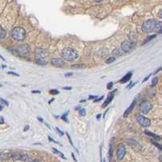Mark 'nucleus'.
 Returning <instances> with one entry per match:
<instances>
[{
	"mask_svg": "<svg viewBox=\"0 0 162 162\" xmlns=\"http://www.w3.org/2000/svg\"><path fill=\"white\" fill-rule=\"evenodd\" d=\"M47 53L45 50L37 48L35 50V58L37 63L42 66H45L47 64Z\"/></svg>",
	"mask_w": 162,
	"mask_h": 162,
	"instance_id": "nucleus-1",
	"label": "nucleus"
},
{
	"mask_svg": "<svg viewBox=\"0 0 162 162\" xmlns=\"http://www.w3.org/2000/svg\"><path fill=\"white\" fill-rule=\"evenodd\" d=\"M11 36L16 40H23L25 39L26 32L22 27H16L11 31Z\"/></svg>",
	"mask_w": 162,
	"mask_h": 162,
	"instance_id": "nucleus-2",
	"label": "nucleus"
},
{
	"mask_svg": "<svg viewBox=\"0 0 162 162\" xmlns=\"http://www.w3.org/2000/svg\"><path fill=\"white\" fill-rule=\"evenodd\" d=\"M63 56L67 61H74L78 58V53L72 48H65L63 50Z\"/></svg>",
	"mask_w": 162,
	"mask_h": 162,
	"instance_id": "nucleus-3",
	"label": "nucleus"
},
{
	"mask_svg": "<svg viewBox=\"0 0 162 162\" xmlns=\"http://www.w3.org/2000/svg\"><path fill=\"white\" fill-rule=\"evenodd\" d=\"M156 24H157V21L153 19L146 20V21L143 24V25H142V31H143L144 32H147V33L152 32L155 29Z\"/></svg>",
	"mask_w": 162,
	"mask_h": 162,
	"instance_id": "nucleus-4",
	"label": "nucleus"
},
{
	"mask_svg": "<svg viewBox=\"0 0 162 162\" xmlns=\"http://www.w3.org/2000/svg\"><path fill=\"white\" fill-rule=\"evenodd\" d=\"M152 103L150 102V101H148V100H144L143 101L140 105H139V110L142 113H144V114H147L149 113V111L152 110Z\"/></svg>",
	"mask_w": 162,
	"mask_h": 162,
	"instance_id": "nucleus-5",
	"label": "nucleus"
},
{
	"mask_svg": "<svg viewBox=\"0 0 162 162\" xmlns=\"http://www.w3.org/2000/svg\"><path fill=\"white\" fill-rule=\"evenodd\" d=\"M136 119L138 121V123L142 126L148 127V126H150V125H151V120L144 117V115H142V114H139V113L136 114Z\"/></svg>",
	"mask_w": 162,
	"mask_h": 162,
	"instance_id": "nucleus-6",
	"label": "nucleus"
},
{
	"mask_svg": "<svg viewBox=\"0 0 162 162\" xmlns=\"http://www.w3.org/2000/svg\"><path fill=\"white\" fill-rule=\"evenodd\" d=\"M16 52L20 56H26L30 52V48L29 45H21L16 49Z\"/></svg>",
	"mask_w": 162,
	"mask_h": 162,
	"instance_id": "nucleus-7",
	"label": "nucleus"
},
{
	"mask_svg": "<svg viewBox=\"0 0 162 162\" xmlns=\"http://www.w3.org/2000/svg\"><path fill=\"white\" fill-rule=\"evenodd\" d=\"M134 47V43H133L131 40H125L121 45V48L123 50V51L124 52H130L131 51Z\"/></svg>",
	"mask_w": 162,
	"mask_h": 162,
	"instance_id": "nucleus-8",
	"label": "nucleus"
},
{
	"mask_svg": "<svg viewBox=\"0 0 162 162\" xmlns=\"http://www.w3.org/2000/svg\"><path fill=\"white\" fill-rule=\"evenodd\" d=\"M126 155V147L123 144H119L117 147V159L122 160Z\"/></svg>",
	"mask_w": 162,
	"mask_h": 162,
	"instance_id": "nucleus-9",
	"label": "nucleus"
},
{
	"mask_svg": "<svg viewBox=\"0 0 162 162\" xmlns=\"http://www.w3.org/2000/svg\"><path fill=\"white\" fill-rule=\"evenodd\" d=\"M51 64L55 66H63L65 65V61L59 58H55L51 60Z\"/></svg>",
	"mask_w": 162,
	"mask_h": 162,
	"instance_id": "nucleus-10",
	"label": "nucleus"
},
{
	"mask_svg": "<svg viewBox=\"0 0 162 162\" xmlns=\"http://www.w3.org/2000/svg\"><path fill=\"white\" fill-rule=\"evenodd\" d=\"M136 99H134V100H133V102L131 104V105H130L129 107H128L127 109H126V110L124 112V113H123V117H124V118L128 117V115H129V114L131 113V112L133 110L134 105H136Z\"/></svg>",
	"mask_w": 162,
	"mask_h": 162,
	"instance_id": "nucleus-11",
	"label": "nucleus"
},
{
	"mask_svg": "<svg viewBox=\"0 0 162 162\" xmlns=\"http://www.w3.org/2000/svg\"><path fill=\"white\" fill-rule=\"evenodd\" d=\"M117 90H114L112 93L110 92L109 95H108V97H107V99L105 100V102H104V104H103V105H102V107H106L108 105H109L111 101H112V100L113 99V97H114V92H115Z\"/></svg>",
	"mask_w": 162,
	"mask_h": 162,
	"instance_id": "nucleus-12",
	"label": "nucleus"
},
{
	"mask_svg": "<svg viewBox=\"0 0 162 162\" xmlns=\"http://www.w3.org/2000/svg\"><path fill=\"white\" fill-rule=\"evenodd\" d=\"M11 157V153L9 152H0V160H8L10 157Z\"/></svg>",
	"mask_w": 162,
	"mask_h": 162,
	"instance_id": "nucleus-13",
	"label": "nucleus"
},
{
	"mask_svg": "<svg viewBox=\"0 0 162 162\" xmlns=\"http://www.w3.org/2000/svg\"><path fill=\"white\" fill-rule=\"evenodd\" d=\"M131 76H132V72H128L125 76H123V78H122V79L119 81V82L121 84H125V83L127 82V81H129L131 79Z\"/></svg>",
	"mask_w": 162,
	"mask_h": 162,
	"instance_id": "nucleus-14",
	"label": "nucleus"
},
{
	"mask_svg": "<svg viewBox=\"0 0 162 162\" xmlns=\"http://www.w3.org/2000/svg\"><path fill=\"white\" fill-rule=\"evenodd\" d=\"M144 133H145L146 134H147L148 136H151V137L152 138V139L156 140V141H159V140H160V139H161L160 136H157V134H153L152 132H150V131H144Z\"/></svg>",
	"mask_w": 162,
	"mask_h": 162,
	"instance_id": "nucleus-15",
	"label": "nucleus"
},
{
	"mask_svg": "<svg viewBox=\"0 0 162 162\" xmlns=\"http://www.w3.org/2000/svg\"><path fill=\"white\" fill-rule=\"evenodd\" d=\"M22 156H23V155H22L21 153H20V152H16L12 153L11 157L12 158V160H21Z\"/></svg>",
	"mask_w": 162,
	"mask_h": 162,
	"instance_id": "nucleus-16",
	"label": "nucleus"
},
{
	"mask_svg": "<svg viewBox=\"0 0 162 162\" xmlns=\"http://www.w3.org/2000/svg\"><path fill=\"white\" fill-rule=\"evenodd\" d=\"M113 139L110 140V150H109V159L110 161L111 160V158L113 157Z\"/></svg>",
	"mask_w": 162,
	"mask_h": 162,
	"instance_id": "nucleus-17",
	"label": "nucleus"
},
{
	"mask_svg": "<svg viewBox=\"0 0 162 162\" xmlns=\"http://www.w3.org/2000/svg\"><path fill=\"white\" fill-rule=\"evenodd\" d=\"M157 37V35L156 34H153V35H150V36H148V37H146V39H145V40L143 42V45H145L146 43H147L148 42H150V40H152V39H154L155 37Z\"/></svg>",
	"mask_w": 162,
	"mask_h": 162,
	"instance_id": "nucleus-18",
	"label": "nucleus"
},
{
	"mask_svg": "<svg viewBox=\"0 0 162 162\" xmlns=\"http://www.w3.org/2000/svg\"><path fill=\"white\" fill-rule=\"evenodd\" d=\"M161 28H162V24L160 21H157V24H156V27H155V29H157V31H158L159 33H161Z\"/></svg>",
	"mask_w": 162,
	"mask_h": 162,
	"instance_id": "nucleus-19",
	"label": "nucleus"
},
{
	"mask_svg": "<svg viewBox=\"0 0 162 162\" xmlns=\"http://www.w3.org/2000/svg\"><path fill=\"white\" fill-rule=\"evenodd\" d=\"M52 150H53V152H55V153H56V154H58L59 156L62 157L63 159H66V157H64V155H63V153H62L60 151H58V149H56V148H55V147H53L52 148Z\"/></svg>",
	"mask_w": 162,
	"mask_h": 162,
	"instance_id": "nucleus-20",
	"label": "nucleus"
},
{
	"mask_svg": "<svg viewBox=\"0 0 162 162\" xmlns=\"http://www.w3.org/2000/svg\"><path fill=\"white\" fill-rule=\"evenodd\" d=\"M84 67L85 66L83 64H75L71 66V68H74V69H83Z\"/></svg>",
	"mask_w": 162,
	"mask_h": 162,
	"instance_id": "nucleus-21",
	"label": "nucleus"
},
{
	"mask_svg": "<svg viewBox=\"0 0 162 162\" xmlns=\"http://www.w3.org/2000/svg\"><path fill=\"white\" fill-rule=\"evenodd\" d=\"M6 31L2 28L1 26H0V39H3L6 37Z\"/></svg>",
	"mask_w": 162,
	"mask_h": 162,
	"instance_id": "nucleus-22",
	"label": "nucleus"
},
{
	"mask_svg": "<svg viewBox=\"0 0 162 162\" xmlns=\"http://www.w3.org/2000/svg\"><path fill=\"white\" fill-rule=\"evenodd\" d=\"M21 160H24V161H25V162H26V161H27V162H29V161L31 160V158L28 156V155H23Z\"/></svg>",
	"mask_w": 162,
	"mask_h": 162,
	"instance_id": "nucleus-23",
	"label": "nucleus"
},
{
	"mask_svg": "<svg viewBox=\"0 0 162 162\" xmlns=\"http://www.w3.org/2000/svg\"><path fill=\"white\" fill-rule=\"evenodd\" d=\"M116 60V58H114V57H111V58H108L106 61H105V63H107V64H109V63H113L114 61Z\"/></svg>",
	"mask_w": 162,
	"mask_h": 162,
	"instance_id": "nucleus-24",
	"label": "nucleus"
},
{
	"mask_svg": "<svg viewBox=\"0 0 162 162\" xmlns=\"http://www.w3.org/2000/svg\"><path fill=\"white\" fill-rule=\"evenodd\" d=\"M158 82V77H154L152 81V87H155Z\"/></svg>",
	"mask_w": 162,
	"mask_h": 162,
	"instance_id": "nucleus-25",
	"label": "nucleus"
},
{
	"mask_svg": "<svg viewBox=\"0 0 162 162\" xmlns=\"http://www.w3.org/2000/svg\"><path fill=\"white\" fill-rule=\"evenodd\" d=\"M152 143L155 145V146H157L160 150H161L162 149V147H161V145L160 144H157V142L156 141V140H154V139H152Z\"/></svg>",
	"mask_w": 162,
	"mask_h": 162,
	"instance_id": "nucleus-26",
	"label": "nucleus"
},
{
	"mask_svg": "<svg viewBox=\"0 0 162 162\" xmlns=\"http://www.w3.org/2000/svg\"><path fill=\"white\" fill-rule=\"evenodd\" d=\"M50 94H52V95H58V94L59 93V91L56 90V89H52L50 90Z\"/></svg>",
	"mask_w": 162,
	"mask_h": 162,
	"instance_id": "nucleus-27",
	"label": "nucleus"
},
{
	"mask_svg": "<svg viewBox=\"0 0 162 162\" xmlns=\"http://www.w3.org/2000/svg\"><path fill=\"white\" fill-rule=\"evenodd\" d=\"M67 113H68V112H67L66 114H63V115L61 117V118H62L64 122H66V123H68V120H67V118H66V116H67Z\"/></svg>",
	"mask_w": 162,
	"mask_h": 162,
	"instance_id": "nucleus-28",
	"label": "nucleus"
},
{
	"mask_svg": "<svg viewBox=\"0 0 162 162\" xmlns=\"http://www.w3.org/2000/svg\"><path fill=\"white\" fill-rule=\"evenodd\" d=\"M79 114L81 116H85V114H86V110L84 109H81L79 110Z\"/></svg>",
	"mask_w": 162,
	"mask_h": 162,
	"instance_id": "nucleus-29",
	"label": "nucleus"
},
{
	"mask_svg": "<svg viewBox=\"0 0 162 162\" xmlns=\"http://www.w3.org/2000/svg\"><path fill=\"white\" fill-rule=\"evenodd\" d=\"M113 83L112 82H110V83H109V84H108V85H107V89H109V90H110L111 89H112V87H113Z\"/></svg>",
	"mask_w": 162,
	"mask_h": 162,
	"instance_id": "nucleus-30",
	"label": "nucleus"
},
{
	"mask_svg": "<svg viewBox=\"0 0 162 162\" xmlns=\"http://www.w3.org/2000/svg\"><path fill=\"white\" fill-rule=\"evenodd\" d=\"M56 130H57V131H58V132L59 134H60V136H63V134H64V133H63V132L62 131H61V130L59 129V128H58V127H56Z\"/></svg>",
	"mask_w": 162,
	"mask_h": 162,
	"instance_id": "nucleus-31",
	"label": "nucleus"
},
{
	"mask_svg": "<svg viewBox=\"0 0 162 162\" xmlns=\"http://www.w3.org/2000/svg\"><path fill=\"white\" fill-rule=\"evenodd\" d=\"M66 136H67V138H68V139H69V141H70V144L73 146V143H72V141H71V136H70V134H68V133H66Z\"/></svg>",
	"mask_w": 162,
	"mask_h": 162,
	"instance_id": "nucleus-32",
	"label": "nucleus"
},
{
	"mask_svg": "<svg viewBox=\"0 0 162 162\" xmlns=\"http://www.w3.org/2000/svg\"><path fill=\"white\" fill-rule=\"evenodd\" d=\"M8 74H10V75H13V76H19V74H17V73H16V72L8 71Z\"/></svg>",
	"mask_w": 162,
	"mask_h": 162,
	"instance_id": "nucleus-33",
	"label": "nucleus"
},
{
	"mask_svg": "<svg viewBox=\"0 0 162 162\" xmlns=\"http://www.w3.org/2000/svg\"><path fill=\"white\" fill-rule=\"evenodd\" d=\"M0 100H1L4 105H8V101H6V100H3V99H2V98H0Z\"/></svg>",
	"mask_w": 162,
	"mask_h": 162,
	"instance_id": "nucleus-34",
	"label": "nucleus"
},
{
	"mask_svg": "<svg viewBox=\"0 0 162 162\" xmlns=\"http://www.w3.org/2000/svg\"><path fill=\"white\" fill-rule=\"evenodd\" d=\"M103 97H104V96H102V97H100L99 99L97 98V99H96L95 100H94V102H97V101H100V100H102L103 99Z\"/></svg>",
	"mask_w": 162,
	"mask_h": 162,
	"instance_id": "nucleus-35",
	"label": "nucleus"
},
{
	"mask_svg": "<svg viewBox=\"0 0 162 162\" xmlns=\"http://www.w3.org/2000/svg\"><path fill=\"white\" fill-rule=\"evenodd\" d=\"M97 97H98L97 96H89V100H92V99H97Z\"/></svg>",
	"mask_w": 162,
	"mask_h": 162,
	"instance_id": "nucleus-36",
	"label": "nucleus"
},
{
	"mask_svg": "<svg viewBox=\"0 0 162 162\" xmlns=\"http://www.w3.org/2000/svg\"><path fill=\"white\" fill-rule=\"evenodd\" d=\"M4 123V119L3 117L0 116V124H3Z\"/></svg>",
	"mask_w": 162,
	"mask_h": 162,
	"instance_id": "nucleus-37",
	"label": "nucleus"
},
{
	"mask_svg": "<svg viewBox=\"0 0 162 162\" xmlns=\"http://www.w3.org/2000/svg\"><path fill=\"white\" fill-rule=\"evenodd\" d=\"M100 162H102V152H101V147L100 149Z\"/></svg>",
	"mask_w": 162,
	"mask_h": 162,
	"instance_id": "nucleus-38",
	"label": "nucleus"
},
{
	"mask_svg": "<svg viewBox=\"0 0 162 162\" xmlns=\"http://www.w3.org/2000/svg\"><path fill=\"white\" fill-rule=\"evenodd\" d=\"M150 76H151V75H148V76H147V77H146V78H145V79H144L143 80V83H144V82H145V81H147V80L148 79H149V78H150Z\"/></svg>",
	"mask_w": 162,
	"mask_h": 162,
	"instance_id": "nucleus-39",
	"label": "nucleus"
},
{
	"mask_svg": "<svg viewBox=\"0 0 162 162\" xmlns=\"http://www.w3.org/2000/svg\"><path fill=\"white\" fill-rule=\"evenodd\" d=\"M73 75V73L72 72H70V73H66V74H65V76H72Z\"/></svg>",
	"mask_w": 162,
	"mask_h": 162,
	"instance_id": "nucleus-40",
	"label": "nucleus"
},
{
	"mask_svg": "<svg viewBox=\"0 0 162 162\" xmlns=\"http://www.w3.org/2000/svg\"><path fill=\"white\" fill-rule=\"evenodd\" d=\"M32 93H40V91H39V90H33V91H32Z\"/></svg>",
	"mask_w": 162,
	"mask_h": 162,
	"instance_id": "nucleus-41",
	"label": "nucleus"
},
{
	"mask_svg": "<svg viewBox=\"0 0 162 162\" xmlns=\"http://www.w3.org/2000/svg\"><path fill=\"white\" fill-rule=\"evenodd\" d=\"M63 89H66V90H71V87H64Z\"/></svg>",
	"mask_w": 162,
	"mask_h": 162,
	"instance_id": "nucleus-42",
	"label": "nucleus"
},
{
	"mask_svg": "<svg viewBox=\"0 0 162 162\" xmlns=\"http://www.w3.org/2000/svg\"><path fill=\"white\" fill-rule=\"evenodd\" d=\"M29 126L28 125V126H25V127H24V131H29Z\"/></svg>",
	"mask_w": 162,
	"mask_h": 162,
	"instance_id": "nucleus-43",
	"label": "nucleus"
},
{
	"mask_svg": "<svg viewBox=\"0 0 162 162\" xmlns=\"http://www.w3.org/2000/svg\"><path fill=\"white\" fill-rule=\"evenodd\" d=\"M37 119L40 121V122H42V123H43V119L42 118H40V117H37Z\"/></svg>",
	"mask_w": 162,
	"mask_h": 162,
	"instance_id": "nucleus-44",
	"label": "nucleus"
},
{
	"mask_svg": "<svg viewBox=\"0 0 162 162\" xmlns=\"http://www.w3.org/2000/svg\"><path fill=\"white\" fill-rule=\"evenodd\" d=\"M76 110H81V106L80 105H78L76 107Z\"/></svg>",
	"mask_w": 162,
	"mask_h": 162,
	"instance_id": "nucleus-45",
	"label": "nucleus"
},
{
	"mask_svg": "<svg viewBox=\"0 0 162 162\" xmlns=\"http://www.w3.org/2000/svg\"><path fill=\"white\" fill-rule=\"evenodd\" d=\"M160 71V67H159V68H158V70H157V71H156V72H155L154 74H157V72H159Z\"/></svg>",
	"mask_w": 162,
	"mask_h": 162,
	"instance_id": "nucleus-46",
	"label": "nucleus"
},
{
	"mask_svg": "<svg viewBox=\"0 0 162 162\" xmlns=\"http://www.w3.org/2000/svg\"><path fill=\"white\" fill-rule=\"evenodd\" d=\"M71 156H72V157L74 158V160H75L76 161V157H75V156H74V154H73V153H71Z\"/></svg>",
	"mask_w": 162,
	"mask_h": 162,
	"instance_id": "nucleus-47",
	"label": "nucleus"
},
{
	"mask_svg": "<svg viewBox=\"0 0 162 162\" xmlns=\"http://www.w3.org/2000/svg\"><path fill=\"white\" fill-rule=\"evenodd\" d=\"M53 100H55V98H53V99H51L50 101H49V104H50L51 102H52V101H53Z\"/></svg>",
	"mask_w": 162,
	"mask_h": 162,
	"instance_id": "nucleus-48",
	"label": "nucleus"
},
{
	"mask_svg": "<svg viewBox=\"0 0 162 162\" xmlns=\"http://www.w3.org/2000/svg\"><path fill=\"white\" fill-rule=\"evenodd\" d=\"M159 16H160V18L162 17V16H161V10H160V11H159Z\"/></svg>",
	"mask_w": 162,
	"mask_h": 162,
	"instance_id": "nucleus-49",
	"label": "nucleus"
},
{
	"mask_svg": "<svg viewBox=\"0 0 162 162\" xmlns=\"http://www.w3.org/2000/svg\"><path fill=\"white\" fill-rule=\"evenodd\" d=\"M32 162H40V161H39L38 160H32Z\"/></svg>",
	"mask_w": 162,
	"mask_h": 162,
	"instance_id": "nucleus-50",
	"label": "nucleus"
},
{
	"mask_svg": "<svg viewBox=\"0 0 162 162\" xmlns=\"http://www.w3.org/2000/svg\"><path fill=\"white\" fill-rule=\"evenodd\" d=\"M100 114L99 113V114H98V115L97 116V119H99V118H100Z\"/></svg>",
	"mask_w": 162,
	"mask_h": 162,
	"instance_id": "nucleus-51",
	"label": "nucleus"
},
{
	"mask_svg": "<svg viewBox=\"0 0 162 162\" xmlns=\"http://www.w3.org/2000/svg\"><path fill=\"white\" fill-rule=\"evenodd\" d=\"M85 101H86V100H80V102L82 103V102H85Z\"/></svg>",
	"mask_w": 162,
	"mask_h": 162,
	"instance_id": "nucleus-52",
	"label": "nucleus"
},
{
	"mask_svg": "<svg viewBox=\"0 0 162 162\" xmlns=\"http://www.w3.org/2000/svg\"><path fill=\"white\" fill-rule=\"evenodd\" d=\"M3 110V105H0V110Z\"/></svg>",
	"mask_w": 162,
	"mask_h": 162,
	"instance_id": "nucleus-53",
	"label": "nucleus"
},
{
	"mask_svg": "<svg viewBox=\"0 0 162 162\" xmlns=\"http://www.w3.org/2000/svg\"><path fill=\"white\" fill-rule=\"evenodd\" d=\"M2 86H3V85H2V84H0V87H2Z\"/></svg>",
	"mask_w": 162,
	"mask_h": 162,
	"instance_id": "nucleus-54",
	"label": "nucleus"
}]
</instances>
